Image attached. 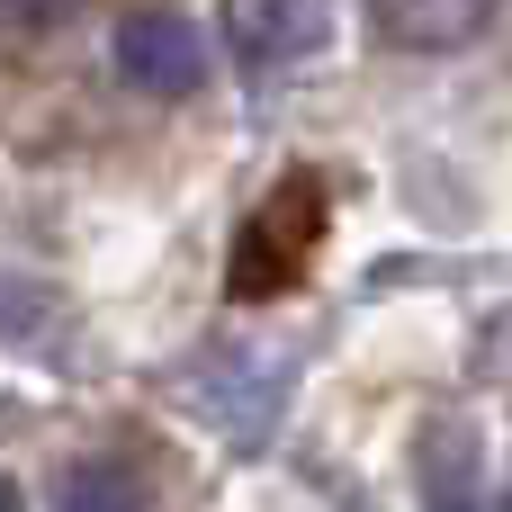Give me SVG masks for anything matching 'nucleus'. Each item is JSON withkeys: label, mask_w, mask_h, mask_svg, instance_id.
<instances>
[{"label": "nucleus", "mask_w": 512, "mask_h": 512, "mask_svg": "<svg viewBox=\"0 0 512 512\" xmlns=\"http://www.w3.org/2000/svg\"><path fill=\"white\" fill-rule=\"evenodd\" d=\"M0 512H27V495H18V486H9V477H0Z\"/></svg>", "instance_id": "obj_6"}, {"label": "nucleus", "mask_w": 512, "mask_h": 512, "mask_svg": "<svg viewBox=\"0 0 512 512\" xmlns=\"http://www.w3.org/2000/svg\"><path fill=\"white\" fill-rule=\"evenodd\" d=\"M108 63H117V81L144 90V99H189V90L216 72L207 18H189V9H126L117 36H108Z\"/></svg>", "instance_id": "obj_2"}, {"label": "nucleus", "mask_w": 512, "mask_h": 512, "mask_svg": "<svg viewBox=\"0 0 512 512\" xmlns=\"http://www.w3.org/2000/svg\"><path fill=\"white\" fill-rule=\"evenodd\" d=\"M225 36H234V54H243L252 72H288V63H306V54L333 36V18H324V9H270V0H252V9L225 18Z\"/></svg>", "instance_id": "obj_3"}, {"label": "nucleus", "mask_w": 512, "mask_h": 512, "mask_svg": "<svg viewBox=\"0 0 512 512\" xmlns=\"http://www.w3.org/2000/svg\"><path fill=\"white\" fill-rule=\"evenodd\" d=\"M315 243H324V180H315V171H288V180L243 216L234 261H225V288H234V297H279V288L306 279Z\"/></svg>", "instance_id": "obj_1"}, {"label": "nucleus", "mask_w": 512, "mask_h": 512, "mask_svg": "<svg viewBox=\"0 0 512 512\" xmlns=\"http://www.w3.org/2000/svg\"><path fill=\"white\" fill-rule=\"evenodd\" d=\"M54 512H153V468L126 459V450L72 459V468L54 477Z\"/></svg>", "instance_id": "obj_4"}, {"label": "nucleus", "mask_w": 512, "mask_h": 512, "mask_svg": "<svg viewBox=\"0 0 512 512\" xmlns=\"http://www.w3.org/2000/svg\"><path fill=\"white\" fill-rule=\"evenodd\" d=\"M378 27L405 36V45H468V36L486 27V9H387Z\"/></svg>", "instance_id": "obj_5"}]
</instances>
